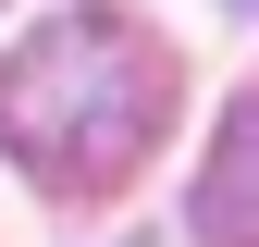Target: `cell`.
I'll return each mask as SVG.
<instances>
[{
	"mask_svg": "<svg viewBox=\"0 0 259 247\" xmlns=\"http://www.w3.org/2000/svg\"><path fill=\"white\" fill-rule=\"evenodd\" d=\"M235 13H259V0H235Z\"/></svg>",
	"mask_w": 259,
	"mask_h": 247,
	"instance_id": "obj_3",
	"label": "cell"
},
{
	"mask_svg": "<svg viewBox=\"0 0 259 247\" xmlns=\"http://www.w3.org/2000/svg\"><path fill=\"white\" fill-rule=\"evenodd\" d=\"M198 247H259V99L222 111V136H210V161H198Z\"/></svg>",
	"mask_w": 259,
	"mask_h": 247,
	"instance_id": "obj_2",
	"label": "cell"
},
{
	"mask_svg": "<svg viewBox=\"0 0 259 247\" xmlns=\"http://www.w3.org/2000/svg\"><path fill=\"white\" fill-rule=\"evenodd\" d=\"M173 124V62L123 13H50L37 37L0 62V148L50 185V198H99L160 148Z\"/></svg>",
	"mask_w": 259,
	"mask_h": 247,
	"instance_id": "obj_1",
	"label": "cell"
}]
</instances>
